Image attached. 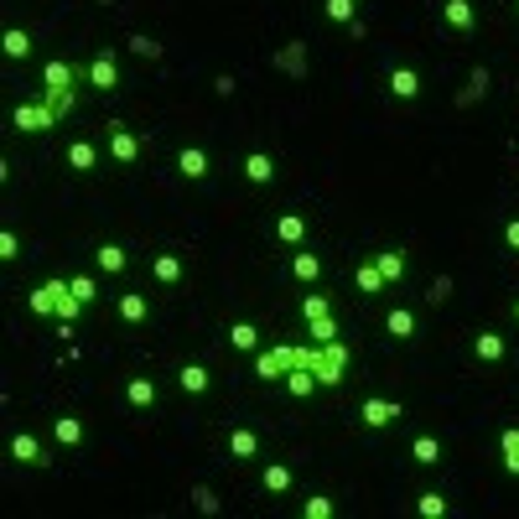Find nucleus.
Returning a JSON list of instances; mask_svg holds the SVG:
<instances>
[{
    "label": "nucleus",
    "mask_w": 519,
    "mask_h": 519,
    "mask_svg": "<svg viewBox=\"0 0 519 519\" xmlns=\"http://www.w3.org/2000/svg\"><path fill=\"white\" fill-rule=\"evenodd\" d=\"M374 265L385 271L390 286H400V280H405V249H379V255H374Z\"/></svg>",
    "instance_id": "obj_31"
},
{
    "label": "nucleus",
    "mask_w": 519,
    "mask_h": 519,
    "mask_svg": "<svg viewBox=\"0 0 519 519\" xmlns=\"http://www.w3.org/2000/svg\"><path fill=\"white\" fill-rule=\"evenodd\" d=\"M291 275H296L302 286H317V280H322V255H317V249H296V255H291Z\"/></svg>",
    "instance_id": "obj_19"
},
{
    "label": "nucleus",
    "mask_w": 519,
    "mask_h": 519,
    "mask_svg": "<svg viewBox=\"0 0 519 519\" xmlns=\"http://www.w3.org/2000/svg\"><path fill=\"white\" fill-rule=\"evenodd\" d=\"M322 16H328L333 27H353V16H359V0H322Z\"/></svg>",
    "instance_id": "obj_35"
},
{
    "label": "nucleus",
    "mask_w": 519,
    "mask_h": 519,
    "mask_svg": "<svg viewBox=\"0 0 519 519\" xmlns=\"http://www.w3.org/2000/svg\"><path fill=\"white\" fill-rule=\"evenodd\" d=\"M11 458L21 462V467H47V452H42V442H36V436H31V431H16V436H11Z\"/></svg>",
    "instance_id": "obj_13"
},
{
    "label": "nucleus",
    "mask_w": 519,
    "mask_h": 519,
    "mask_svg": "<svg viewBox=\"0 0 519 519\" xmlns=\"http://www.w3.org/2000/svg\"><path fill=\"white\" fill-rule=\"evenodd\" d=\"M509 317H515V322H519V296H515V306H509Z\"/></svg>",
    "instance_id": "obj_47"
},
{
    "label": "nucleus",
    "mask_w": 519,
    "mask_h": 519,
    "mask_svg": "<svg viewBox=\"0 0 519 519\" xmlns=\"http://www.w3.org/2000/svg\"><path fill=\"white\" fill-rule=\"evenodd\" d=\"M275 68H286L291 78H302L306 73V42H286V47L275 53Z\"/></svg>",
    "instance_id": "obj_27"
},
{
    "label": "nucleus",
    "mask_w": 519,
    "mask_h": 519,
    "mask_svg": "<svg viewBox=\"0 0 519 519\" xmlns=\"http://www.w3.org/2000/svg\"><path fill=\"white\" fill-rule=\"evenodd\" d=\"M146 317H151V296H146V291H125V296H120V322L141 328Z\"/></svg>",
    "instance_id": "obj_20"
},
{
    "label": "nucleus",
    "mask_w": 519,
    "mask_h": 519,
    "mask_svg": "<svg viewBox=\"0 0 519 519\" xmlns=\"http://www.w3.org/2000/svg\"><path fill=\"white\" fill-rule=\"evenodd\" d=\"M275 239H280V245H306V218L280 214L275 218Z\"/></svg>",
    "instance_id": "obj_28"
},
{
    "label": "nucleus",
    "mask_w": 519,
    "mask_h": 519,
    "mask_svg": "<svg viewBox=\"0 0 519 519\" xmlns=\"http://www.w3.org/2000/svg\"><path fill=\"white\" fill-rule=\"evenodd\" d=\"M499 452H504V473L519 478V426H504L499 431Z\"/></svg>",
    "instance_id": "obj_30"
},
{
    "label": "nucleus",
    "mask_w": 519,
    "mask_h": 519,
    "mask_svg": "<svg viewBox=\"0 0 519 519\" xmlns=\"http://www.w3.org/2000/svg\"><path fill=\"white\" fill-rule=\"evenodd\" d=\"M473 359H478V364H504V359H509V343H504V333H493V328L473 333Z\"/></svg>",
    "instance_id": "obj_9"
},
{
    "label": "nucleus",
    "mask_w": 519,
    "mask_h": 519,
    "mask_svg": "<svg viewBox=\"0 0 519 519\" xmlns=\"http://www.w3.org/2000/svg\"><path fill=\"white\" fill-rule=\"evenodd\" d=\"M177 172H182L187 182H203V177L214 172V156L203 151V146H182V151H177Z\"/></svg>",
    "instance_id": "obj_12"
},
{
    "label": "nucleus",
    "mask_w": 519,
    "mask_h": 519,
    "mask_svg": "<svg viewBox=\"0 0 519 519\" xmlns=\"http://www.w3.org/2000/svg\"><path fill=\"white\" fill-rule=\"evenodd\" d=\"M109 161H115V166H135V161H141V135H135L130 125H115V130H109Z\"/></svg>",
    "instance_id": "obj_7"
},
{
    "label": "nucleus",
    "mask_w": 519,
    "mask_h": 519,
    "mask_svg": "<svg viewBox=\"0 0 519 519\" xmlns=\"http://www.w3.org/2000/svg\"><path fill=\"white\" fill-rule=\"evenodd\" d=\"M130 53H141V58H161V42H151V36L141 31V36H130Z\"/></svg>",
    "instance_id": "obj_41"
},
{
    "label": "nucleus",
    "mask_w": 519,
    "mask_h": 519,
    "mask_svg": "<svg viewBox=\"0 0 519 519\" xmlns=\"http://www.w3.org/2000/svg\"><path fill=\"white\" fill-rule=\"evenodd\" d=\"M68 286H73V296H78V302H84V306H89L93 296H99V286H93V275H73Z\"/></svg>",
    "instance_id": "obj_40"
},
{
    "label": "nucleus",
    "mask_w": 519,
    "mask_h": 519,
    "mask_svg": "<svg viewBox=\"0 0 519 519\" xmlns=\"http://www.w3.org/2000/svg\"><path fill=\"white\" fill-rule=\"evenodd\" d=\"M53 442H58V447H78V442H84V421H78V416H58V421H53Z\"/></svg>",
    "instance_id": "obj_32"
},
{
    "label": "nucleus",
    "mask_w": 519,
    "mask_h": 519,
    "mask_svg": "<svg viewBox=\"0 0 519 519\" xmlns=\"http://www.w3.org/2000/svg\"><path fill=\"white\" fill-rule=\"evenodd\" d=\"M291 483H296V473H291L286 462H265V473H260V489L265 493H286Z\"/></svg>",
    "instance_id": "obj_26"
},
{
    "label": "nucleus",
    "mask_w": 519,
    "mask_h": 519,
    "mask_svg": "<svg viewBox=\"0 0 519 519\" xmlns=\"http://www.w3.org/2000/svg\"><path fill=\"white\" fill-rule=\"evenodd\" d=\"M151 275H156V280H161V286H177V280H182V275H187L182 255H172V249H161V255H156V260H151Z\"/></svg>",
    "instance_id": "obj_21"
},
{
    "label": "nucleus",
    "mask_w": 519,
    "mask_h": 519,
    "mask_svg": "<svg viewBox=\"0 0 519 519\" xmlns=\"http://www.w3.org/2000/svg\"><path fill=\"white\" fill-rule=\"evenodd\" d=\"M62 161H68V172H78V177H89V172H99V166H104V156H99V146H93V141H73Z\"/></svg>",
    "instance_id": "obj_11"
},
{
    "label": "nucleus",
    "mask_w": 519,
    "mask_h": 519,
    "mask_svg": "<svg viewBox=\"0 0 519 519\" xmlns=\"http://www.w3.org/2000/svg\"><path fill=\"white\" fill-rule=\"evenodd\" d=\"M125 400H130L135 410H151L156 400H161V390H156V379H151V374H135V379L125 385Z\"/></svg>",
    "instance_id": "obj_18"
},
{
    "label": "nucleus",
    "mask_w": 519,
    "mask_h": 519,
    "mask_svg": "<svg viewBox=\"0 0 519 519\" xmlns=\"http://www.w3.org/2000/svg\"><path fill=\"white\" fill-rule=\"evenodd\" d=\"M192 504H198L203 515H218V499H214V489H192Z\"/></svg>",
    "instance_id": "obj_43"
},
{
    "label": "nucleus",
    "mask_w": 519,
    "mask_h": 519,
    "mask_svg": "<svg viewBox=\"0 0 519 519\" xmlns=\"http://www.w3.org/2000/svg\"><path fill=\"white\" fill-rule=\"evenodd\" d=\"M302 317H306V328H312V343H333V337H337L333 306H328V296H322V291H312V296L302 302Z\"/></svg>",
    "instance_id": "obj_4"
},
{
    "label": "nucleus",
    "mask_w": 519,
    "mask_h": 519,
    "mask_svg": "<svg viewBox=\"0 0 519 519\" xmlns=\"http://www.w3.org/2000/svg\"><path fill=\"white\" fill-rule=\"evenodd\" d=\"M89 84L99 93H115L120 89V58H115V53H99V58L89 62Z\"/></svg>",
    "instance_id": "obj_8"
},
{
    "label": "nucleus",
    "mask_w": 519,
    "mask_h": 519,
    "mask_svg": "<svg viewBox=\"0 0 519 519\" xmlns=\"http://www.w3.org/2000/svg\"><path fill=\"white\" fill-rule=\"evenodd\" d=\"M385 84H390L395 99H416V93H421V73H416V68H390V78H385Z\"/></svg>",
    "instance_id": "obj_23"
},
{
    "label": "nucleus",
    "mask_w": 519,
    "mask_h": 519,
    "mask_svg": "<svg viewBox=\"0 0 519 519\" xmlns=\"http://www.w3.org/2000/svg\"><path fill=\"white\" fill-rule=\"evenodd\" d=\"M343 369H348V348H343L337 337L312 348V374H317V385H343Z\"/></svg>",
    "instance_id": "obj_3"
},
{
    "label": "nucleus",
    "mask_w": 519,
    "mask_h": 519,
    "mask_svg": "<svg viewBox=\"0 0 519 519\" xmlns=\"http://www.w3.org/2000/svg\"><path fill=\"white\" fill-rule=\"evenodd\" d=\"M229 458H234V462H255V458H260V431L229 426Z\"/></svg>",
    "instance_id": "obj_14"
},
{
    "label": "nucleus",
    "mask_w": 519,
    "mask_h": 519,
    "mask_svg": "<svg viewBox=\"0 0 519 519\" xmlns=\"http://www.w3.org/2000/svg\"><path fill=\"white\" fill-rule=\"evenodd\" d=\"M504 245L519 249V218H509V223H504Z\"/></svg>",
    "instance_id": "obj_46"
},
{
    "label": "nucleus",
    "mask_w": 519,
    "mask_h": 519,
    "mask_svg": "<svg viewBox=\"0 0 519 519\" xmlns=\"http://www.w3.org/2000/svg\"><path fill=\"white\" fill-rule=\"evenodd\" d=\"M410 458L421 462V467H436V462L447 458V447H442V442H436V436H431V431H421V436H416V442H410Z\"/></svg>",
    "instance_id": "obj_24"
},
{
    "label": "nucleus",
    "mask_w": 519,
    "mask_h": 519,
    "mask_svg": "<svg viewBox=\"0 0 519 519\" xmlns=\"http://www.w3.org/2000/svg\"><path fill=\"white\" fill-rule=\"evenodd\" d=\"M286 390H291L296 400H312V390H317V374H312V369H291V374H286Z\"/></svg>",
    "instance_id": "obj_37"
},
{
    "label": "nucleus",
    "mask_w": 519,
    "mask_h": 519,
    "mask_svg": "<svg viewBox=\"0 0 519 519\" xmlns=\"http://www.w3.org/2000/svg\"><path fill=\"white\" fill-rule=\"evenodd\" d=\"M515 5H519V0H515Z\"/></svg>",
    "instance_id": "obj_48"
},
{
    "label": "nucleus",
    "mask_w": 519,
    "mask_h": 519,
    "mask_svg": "<svg viewBox=\"0 0 519 519\" xmlns=\"http://www.w3.org/2000/svg\"><path fill=\"white\" fill-rule=\"evenodd\" d=\"M353 286H359V296H379V291H385L390 280H385V271H379L374 260H364V265L353 271Z\"/></svg>",
    "instance_id": "obj_25"
},
{
    "label": "nucleus",
    "mask_w": 519,
    "mask_h": 519,
    "mask_svg": "<svg viewBox=\"0 0 519 519\" xmlns=\"http://www.w3.org/2000/svg\"><path fill=\"white\" fill-rule=\"evenodd\" d=\"M302 515H306V519H333V515H337V504L328 499V493H312V499L302 504Z\"/></svg>",
    "instance_id": "obj_38"
},
{
    "label": "nucleus",
    "mask_w": 519,
    "mask_h": 519,
    "mask_svg": "<svg viewBox=\"0 0 519 519\" xmlns=\"http://www.w3.org/2000/svg\"><path fill=\"white\" fill-rule=\"evenodd\" d=\"M483 93H489V73L473 68V78H467V89L458 93V104H473V99H483Z\"/></svg>",
    "instance_id": "obj_39"
},
{
    "label": "nucleus",
    "mask_w": 519,
    "mask_h": 519,
    "mask_svg": "<svg viewBox=\"0 0 519 519\" xmlns=\"http://www.w3.org/2000/svg\"><path fill=\"white\" fill-rule=\"evenodd\" d=\"M442 21L452 31H473L478 27V11H473V0H442Z\"/></svg>",
    "instance_id": "obj_16"
},
{
    "label": "nucleus",
    "mask_w": 519,
    "mask_h": 519,
    "mask_svg": "<svg viewBox=\"0 0 519 519\" xmlns=\"http://www.w3.org/2000/svg\"><path fill=\"white\" fill-rule=\"evenodd\" d=\"M73 78H78V73H73V62H62V58H53L47 68H42V84H47V89H42V99H47L58 115H68V109H73Z\"/></svg>",
    "instance_id": "obj_2"
},
{
    "label": "nucleus",
    "mask_w": 519,
    "mask_h": 519,
    "mask_svg": "<svg viewBox=\"0 0 519 519\" xmlns=\"http://www.w3.org/2000/svg\"><path fill=\"white\" fill-rule=\"evenodd\" d=\"M245 177H249L255 187H271L275 177H280V166H275L271 151H249V156H245Z\"/></svg>",
    "instance_id": "obj_15"
},
{
    "label": "nucleus",
    "mask_w": 519,
    "mask_h": 519,
    "mask_svg": "<svg viewBox=\"0 0 519 519\" xmlns=\"http://www.w3.org/2000/svg\"><path fill=\"white\" fill-rule=\"evenodd\" d=\"M431 302H447V296H452V280H447V275H436V280H431V291H426Z\"/></svg>",
    "instance_id": "obj_44"
},
{
    "label": "nucleus",
    "mask_w": 519,
    "mask_h": 519,
    "mask_svg": "<svg viewBox=\"0 0 519 519\" xmlns=\"http://www.w3.org/2000/svg\"><path fill=\"white\" fill-rule=\"evenodd\" d=\"M385 333L395 337V343H410V337H416V312H410V306H390V312H385Z\"/></svg>",
    "instance_id": "obj_17"
},
{
    "label": "nucleus",
    "mask_w": 519,
    "mask_h": 519,
    "mask_svg": "<svg viewBox=\"0 0 519 519\" xmlns=\"http://www.w3.org/2000/svg\"><path fill=\"white\" fill-rule=\"evenodd\" d=\"M229 343H234L239 353H255V348H260V328H255V322H234V328H229Z\"/></svg>",
    "instance_id": "obj_36"
},
{
    "label": "nucleus",
    "mask_w": 519,
    "mask_h": 519,
    "mask_svg": "<svg viewBox=\"0 0 519 519\" xmlns=\"http://www.w3.org/2000/svg\"><path fill=\"white\" fill-rule=\"evenodd\" d=\"M16 255H21V239L11 229H0V260H16Z\"/></svg>",
    "instance_id": "obj_42"
},
{
    "label": "nucleus",
    "mask_w": 519,
    "mask_h": 519,
    "mask_svg": "<svg viewBox=\"0 0 519 519\" xmlns=\"http://www.w3.org/2000/svg\"><path fill=\"white\" fill-rule=\"evenodd\" d=\"M214 93H218V99H229V93H234V78H229V73H218V78H214Z\"/></svg>",
    "instance_id": "obj_45"
},
{
    "label": "nucleus",
    "mask_w": 519,
    "mask_h": 519,
    "mask_svg": "<svg viewBox=\"0 0 519 519\" xmlns=\"http://www.w3.org/2000/svg\"><path fill=\"white\" fill-rule=\"evenodd\" d=\"M27 306L36 312V317H58L62 328H68V322L84 312V302L73 296V286H68V280H42V286H31Z\"/></svg>",
    "instance_id": "obj_1"
},
{
    "label": "nucleus",
    "mask_w": 519,
    "mask_h": 519,
    "mask_svg": "<svg viewBox=\"0 0 519 519\" xmlns=\"http://www.w3.org/2000/svg\"><path fill=\"white\" fill-rule=\"evenodd\" d=\"M93 260H99V271H104V275H125V265H130L125 245H115V239H104V245L93 249Z\"/></svg>",
    "instance_id": "obj_22"
},
{
    "label": "nucleus",
    "mask_w": 519,
    "mask_h": 519,
    "mask_svg": "<svg viewBox=\"0 0 519 519\" xmlns=\"http://www.w3.org/2000/svg\"><path fill=\"white\" fill-rule=\"evenodd\" d=\"M447 493H436V489H426V493H416V515L421 519H447Z\"/></svg>",
    "instance_id": "obj_33"
},
{
    "label": "nucleus",
    "mask_w": 519,
    "mask_h": 519,
    "mask_svg": "<svg viewBox=\"0 0 519 519\" xmlns=\"http://www.w3.org/2000/svg\"><path fill=\"white\" fill-rule=\"evenodd\" d=\"M11 125H16V130H27V135H42V130L62 125V115L53 109V104H47V99H36V104H16Z\"/></svg>",
    "instance_id": "obj_5"
},
{
    "label": "nucleus",
    "mask_w": 519,
    "mask_h": 519,
    "mask_svg": "<svg viewBox=\"0 0 519 519\" xmlns=\"http://www.w3.org/2000/svg\"><path fill=\"white\" fill-rule=\"evenodd\" d=\"M286 374H291V364H286V348H255V379L275 385V379H286Z\"/></svg>",
    "instance_id": "obj_10"
},
{
    "label": "nucleus",
    "mask_w": 519,
    "mask_h": 519,
    "mask_svg": "<svg viewBox=\"0 0 519 519\" xmlns=\"http://www.w3.org/2000/svg\"><path fill=\"white\" fill-rule=\"evenodd\" d=\"M400 416H405V410H400V400H385V395H369L364 405H359V421H364L369 431H385V426H395Z\"/></svg>",
    "instance_id": "obj_6"
},
{
    "label": "nucleus",
    "mask_w": 519,
    "mask_h": 519,
    "mask_svg": "<svg viewBox=\"0 0 519 519\" xmlns=\"http://www.w3.org/2000/svg\"><path fill=\"white\" fill-rule=\"evenodd\" d=\"M177 385H182L187 395H203V390L214 385V374H208L203 364H182V369H177Z\"/></svg>",
    "instance_id": "obj_29"
},
{
    "label": "nucleus",
    "mask_w": 519,
    "mask_h": 519,
    "mask_svg": "<svg viewBox=\"0 0 519 519\" xmlns=\"http://www.w3.org/2000/svg\"><path fill=\"white\" fill-rule=\"evenodd\" d=\"M0 47H5V58H16V62H27L31 58V31L21 27H11L5 36H0Z\"/></svg>",
    "instance_id": "obj_34"
}]
</instances>
